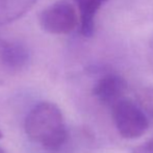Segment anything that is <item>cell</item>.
Segmentation results:
<instances>
[{"instance_id":"6da1fadb","label":"cell","mask_w":153,"mask_h":153,"mask_svg":"<svg viewBox=\"0 0 153 153\" xmlns=\"http://www.w3.org/2000/svg\"><path fill=\"white\" fill-rule=\"evenodd\" d=\"M27 137L51 153L62 149L69 133L61 108L49 101H42L28 111L24 120Z\"/></svg>"},{"instance_id":"7a4b0ae2","label":"cell","mask_w":153,"mask_h":153,"mask_svg":"<svg viewBox=\"0 0 153 153\" xmlns=\"http://www.w3.org/2000/svg\"><path fill=\"white\" fill-rule=\"evenodd\" d=\"M111 116L116 129L124 139H139L149 128L147 114L131 99L123 98L116 103L111 107Z\"/></svg>"},{"instance_id":"3957f363","label":"cell","mask_w":153,"mask_h":153,"mask_svg":"<svg viewBox=\"0 0 153 153\" xmlns=\"http://www.w3.org/2000/svg\"><path fill=\"white\" fill-rule=\"evenodd\" d=\"M39 23L43 30L52 34H67L78 24L75 7L66 0L56 1L41 12Z\"/></svg>"},{"instance_id":"277c9868","label":"cell","mask_w":153,"mask_h":153,"mask_svg":"<svg viewBox=\"0 0 153 153\" xmlns=\"http://www.w3.org/2000/svg\"><path fill=\"white\" fill-rule=\"evenodd\" d=\"M30 52L18 41L0 39V85H5L28 67Z\"/></svg>"},{"instance_id":"5b68a950","label":"cell","mask_w":153,"mask_h":153,"mask_svg":"<svg viewBox=\"0 0 153 153\" xmlns=\"http://www.w3.org/2000/svg\"><path fill=\"white\" fill-rule=\"evenodd\" d=\"M126 89L127 83L121 75L105 73L96 81L92 93L101 104L113 107L121 99L125 98Z\"/></svg>"},{"instance_id":"8992f818","label":"cell","mask_w":153,"mask_h":153,"mask_svg":"<svg viewBox=\"0 0 153 153\" xmlns=\"http://www.w3.org/2000/svg\"><path fill=\"white\" fill-rule=\"evenodd\" d=\"M79 10L80 32L83 36L90 38L95 31V18L101 6L107 0H75Z\"/></svg>"},{"instance_id":"52a82bcc","label":"cell","mask_w":153,"mask_h":153,"mask_svg":"<svg viewBox=\"0 0 153 153\" xmlns=\"http://www.w3.org/2000/svg\"><path fill=\"white\" fill-rule=\"evenodd\" d=\"M38 0H0V25L22 18L33 7Z\"/></svg>"},{"instance_id":"ba28073f","label":"cell","mask_w":153,"mask_h":153,"mask_svg":"<svg viewBox=\"0 0 153 153\" xmlns=\"http://www.w3.org/2000/svg\"><path fill=\"white\" fill-rule=\"evenodd\" d=\"M139 104L147 116L153 118V88L144 89L139 95Z\"/></svg>"},{"instance_id":"9c48e42d","label":"cell","mask_w":153,"mask_h":153,"mask_svg":"<svg viewBox=\"0 0 153 153\" xmlns=\"http://www.w3.org/2000/svg\"><path fill=\"white\" fill-rule=\"evenodd\" d=\"M132 153H153V139L147 141L143 145L135 147Z\"/></svg>"},{"instance_id":"30bf717a","label":"cell","mask_w":153,"mask_h":153,"mask_svg":"<svg viewBox=\"0 0 153 153\" xmlns=\"http://www.w3.org/2000/svg\"><path fill=\"white\" fill-rule=\"evenodd\" d=\"M147 59L150 67L153 70V32L150 34L149 41H148V47H147Z\"/></svg>"},{"instance_id":"8fae6325","label":"cell","mask_w":153,"mask_h":153,"mask_svg":"<svg viewBox=\"0 0 153 153\" xmlns=\"http://www.w3.org/2000/svg\"><path fill=\"white\" fill-rule=\"evenodd\" d=\"M3 139V132H2V130L0 129V140Z\"/></svg>"},{"instance_id":"7c38bea8","label":"cell","mask_w":153,"mask_h":153,"mask_svg":"<svg viewBox=\"0 0 153 153\" xmlns=\"http://www.w3.org/2000/svg\"><path fill=\"white\" fill-rule=\"evenodd\" d=\"M0 153H6V151L2 147H0Z\"/></svg>"}]
</instances>
